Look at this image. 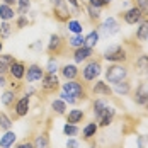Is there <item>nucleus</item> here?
Here are the masks:
<instances>
[{
    "label": "nucleus",
    "instance_id": "f257e3e1",
    "mask_svg": "<svg viewBox=\"0 0 148 148\" xmlns=\"http://www.w3.org/2000/svg\"><path fill=\"white\" fill-rule=\"evenodd\" d=\"M128 66L123 65V63H112L106 68V80L109 84H118V82H123L128 78Z\"/></svg>",
    "mask_w": 148,
    "mask_h": 148
},
{
    "label": "nucleus",
    "instance_id": "f03ea898",
    "mask_svg": "<svg viewBox=\"0 0 148 148\" xmlns=\"http://www.w3.org/2000/svg\"><path fill=\"white\" fill-rule=\"evenodd\" d=\"M102 58L111 63H124L128 60V51L121 45H111L109 48H106Z\"/></svg>",
    "mask_w": 148,
    "mask_h": 148
},
{
    "label": "nucleus",
    "instance_id": "7ed1b4c3",
    "mask_svg": "<svg viewBox=\"0 0 148 148\" xmlns=\"http://www.w3.org/2000/svg\"><path fill=\"white\" fill-rule=\"evenodd\" d=\"M101 72H102L101 60H90L89 63L84 66V70H82V77H84L85 82H92V80H95L101 75Z\"/></svg>",
    "mask_w": 148,
    "mask_h": 148
},
{
    "label": "nucleus",
    "instance_id": "20e7f679",
    "mask_svg": "<svg viewBox=\"0 0 148 148\" xmlns=\"http://www.w3.org/2000/svg\"><path fill=\"white\" fill-rule=\"evenodd\" d=\"M63 92H66L68 95H72L75 99H85L87 97V92H85V87L80 84V82H75V80H68V82H65L63 84V87H61Z\"/></svg>",
    "mask_w": 148,
    "mask_h": 148
},
{
    "label": "nucleus",
    "instance_id": "39448f33",
    "mask_svg": "<svg viewBox=\"0 0 148 148\" xmlns=\"http://www.w3.org/2000/svg\"><path fill=\"white\" fill-rule=\"evenodd\" d=\"M99 31H101V34L106 36V38L114 36V34H118L119 32V22L116 21V17H107L102 24H101Z\"/></svg>",
    "mask_w": 148,
    "mask_h": 148
},
{
    "label": "nucleus",
    "instance_id": "423d86ee",
    "mask_svg": "<svg viewBox=\"0 0 148 148\" xmlns=\"http://www.w3.org/2000/svg\"><path fill=\"white\" fill-rule=\"evenodd\" d=\"M60 87V80L58 77H56V73H48L46 72L45 77L41 78V89H43V92H55V90Z\"/></svg>",
    "mask_w": 148,
    "mask_h": 148
},
{
    "label": "nucleus",
    "instance_id": "0eeeda50",
    "mask_svg": "<svg viewBox=\"0 0 148 148\" xmlns=\"http://www.w3.org/2000/svg\"><path fill=\"white\" fill-rule=\"evenodd\" d=\"M134 72L143 80H148V55H140L134 60Z\"/></svg>",
    "mask_w": 148,
    "mask_h": 148
},
{
    "label": "nucleus",
    "instance_id": "6e6552de",
    "mask_svg": "<svg viewBox=\"0 0 148 148\" xmlns=\"http://www.w3.org/2000/svg\"><path fill=\"white\" fill-rule=\"evenodd\" d=\"M123 19H124V22H126V24L134 26V24H140L145 17H143L141 10H140L138 7H131V9H128V10L123 14Z\"/></svg>",
    "mask_w": 148,
    "mask_h": 148
},
{
    "label": "nucleus",
    "instance_id": "1a4fd4ad",
    "mask_svg": "<svg viewBox=\"0 0 148 148\" xmlns=\"http://www.w3.org/2000/svg\"><path fill=\"white\" fill-rule=\"evenodd\" d=\"M133 101L138 106H147L148 102V82H141L133 94Z\"/></svg>",
    "mask_w": 148,
    "mask_h": 148
},
{
    "label": "nucleus",
    "instance_id": "9d476101",
    "mask_svg": "<svg viewBox=\"0 0 148 148\" xmlns=\"http://www.w3.org/2000/svg\"><path fill=\"white\" fill-rule=\"evenodd\" d=\"M114 116H116V109H114V107H111V106L107 104V106H106V109H104L102 112L97 116V123H99V126H101V128H107V126L112 123Z\"/></svg>",
    "mask_w": 148,
    "mask_h": 148
},
{
    "label": "nucleus",
    "instance_id": "9b49d317",
    "mask_svg": "<svg viewBox=\"0 0 148 148\" xmlns=\"http://www.w3.org/2000/svg\"><path fill=\"white\" fill-rule=\"evenodd\" d=\"M45 77V70L39 66V65H29L27 68H26V80H27V84H34V82H38V80H41Z\"/></svg>",
    "mask_w": 148,
    "mask_h": 148
},
{
    "label": "nucleus",
    "instance_id": "f8f14e48",
    "mask_svg": "<svg viewBox=\"0 0 148 148\" xmlns=\"http://www.w3.org/2000/svg\"><path fill=\"white\" fill-rule=\"evenodd\" d=\"M92 55H94V48H90V46H80V48H75L73 49V60L75 63H82V61H85V60L92 58Z\"/></svg>",
    "mask_w": 148,
    "mask_h": 148
},
{
    "label": "nucleus",
    "instance_id": "ddd939ff",
    "mask_svg": "<svg viewBox=\"0 0 148 148\" xmlns=\"http://www.w3.org/2000/svg\"><path fill=\"white\" fill-rule=\"evenodd\" d=\"M14 111H15V116H17V118L27 116V112H29V95H24V97H21L19 101H15Z\"/></svg>",
    "mask_w": 148,
    "mask_h": 148
},
{
    "label": "nucleus",
    "instance_id": "4468645a",
    "mask_svg": "<svg viewBox=\"0 0 148 148\" xmlns=\"http://www.w3.org/2000/svg\"><path fill=\"white\" fill-rule=\"evenodd\" d=\"M9 73H10V77L15 78V80H22V78L26 77V65H24L22 61H17V60H15L14 63L9 66Z\"/></svg>",
    "mask_w": 148,
    "mask_h": 148
},
{
    "label": "nucleus",
    "instance_id": "2eb2a0df",
    "mask_svg": "<svg viewBox=\"0 0 148 148\" xmlns=\"http://www.w3.org/2000/svg\"><path fill=\"white\" fill-rule=\"evenodd\" d=\"M53 9H55V17H56L58 21H61V22H68V19H70L72 12H70V5H68L66 2L60 3V5L53 7Z\"/></svg>",
    "mask_w": 148,
    "mask_h": 148
},
{
    "label": "nucleus",
    "instance_id": "dca6fc26",
    "mask_svg": "<svg viewBox=\"0 0 148 148\" xmlns=\"http://www.w3.org/2000/svg\"><path fill=\"white\" fill-rule=\"evenodd\" d=\"M63 45H65V41L60 38L58 34H51V36H49V43H48V51H49L51 55H53V53L58 55L60 51L63 49Z\"/></svg>",
    "mask_w": 148,
    "mask_h": 148
},
{
    "label": "nucleus",
    "instance_id": "f3484780",
    "mask_svg": "<svg viewBox=\"0 0 148 148\" xmlns=\"http://www.w3.org/2000/svg\"><path fill=\"white\" fill-rule=\"evenodd\" d=\"M92 92L95 94V95H102V97H109L111 94H112V89L106 84V82H102V80H97L95 82V85L92 87Z\"/></svg>",
    "mask_w": 148,
    "mask_h": 148
},
{
    "label": "nucleus",
    "instance_id": "a211bd4d",
    "mask_svg": "<svg viewBox=\"0 0 148 148\" xmlns=\"http://www.w3.org/2000/svg\"><path fill=\"white\" fill-rule=\"evenodd\" d=\"M136 39L141 41V43H147L148 41V17H145L140 22V27L136 29Z\"/></svg>",
    "mask_w": 148,
    "mask_h": 148
},
{
    "label": "nucleus",
    "instance_id": "6ab92c4d",
    "mask_svg": "<svg viewBox=\"0 0 148 148\" xmlns=\"http://www.w3.org/2000/svg\"><path fill=\"white\" fill-rule=\"evenodd\" d=\"M77 75H78L77 65H65V66H61V77L65 80H75Z\"/></svg>",
    "mask_w": 148,
    "mask_h": 148
},
{
    "label": "nucleus",
    "instance_id": "aec40b11",
    "mask_svg": "<svg viewBox=\"0 0 148 148\" xmlns=\"http://www.w3.org/2000/svg\"><path fill=\"white\" fill-rule=\"evenodd\" d=\"M15 138H17V134L14 131H5L3 136H0V148H10L12 145L15 143Z\"/></svg>",
    "mask_w": 148,
    "mask_h": 148
},
{
    "label": "nucleus",
    "instance_id": "412c9836",
    "mask_svg": "<svg viewBox=\"0 0 148 148\" xmlns=\"http://www.w3.org/2000/svg\"><path fill=\"white\" fill-rule=\"evenodd\" d=\"M15 61L12 55H0V75H5L9 72V66Z\"/></svg>",
    "mask_w": 148,
    "mask_h": 148
},
{
    "label": "nucleus",
    "instance_id": "4be33fe9",
    "mask_svg": "<svg viewBox=\"0 0 148 148\" xmlns=\"http://www.w3.org/2000/svg\"><path fill=\"white\" fill-rule=\"evenodd\" d=\"M114 92L119 94V95H128V94L131 92V82L126 78V80H123V82L114 84Z\"/></svg>",
    "mask_w": 148,
    "mask_h": 148
},
{
    "label": "nucleus",
    "instance_id": "5701e85b",
    "mask_svg": "<svg viewBox=\"0 0 148 148\" xmlns=\"http://www.w3.org/2000/svg\"><path fill=\"white\" fill-rule=\"evenodd\" d=\"M0 101L5 107H10L15 104V90H5L2 95H0Z\"/></svg>",
    "mask_w": 148,
    "mask_h": 148
},
{
    "label": "nucleus",
    "instance_id": "b1692460",
    "mask_svg": "<svg viewBox=\"0 0 148 148\" xmlns=\"http://www.w3.org/2000/svg\"><path fill=\"white\" fill-rule=\"evenodd\" d=\"M14 15H15V12L10 5L0 3V19L2 21H10V19H14Z\"/></svg>",
    "mask_w": 148,
    "mask_h": 148
},
{
    "label": "nucleus",
    "instance_id": "393cba45",
    "mask_svg": "<svg viewBox=\"0 0 148 148\" xmlns=\"http://www.w3.org/2000/svg\"><path fill=\"white\" fill-rule=\"evenodd\" d=\"M84 111L82 109H72L70 112H68V116H66V123H72V124H77V123H80L82 119H84Z\"/></svg>",
    "mask_w": 148,
    "mask_h": 148
},
{
    "label": "nucleus",
    "instance_id": "a878e982",
    "mask_svg": "<svg viewBox=\"0 0 148 148\" xmlns=\"http://www.w3.org/2000/svg\"><path fill=\"white\" fill-rule=\"evenodd\" d=\"M97 131H99V124H97V123H89V124L84 128L82 134H84L85 140H92V138L97 134Z\"/></svg>",
    "mask_w": 148,
    "mask_h": 148
},
{
    "label": "nucleus",
    "instance_id": "bb28decb",
    "mask_svg": "<svg viewBox=\"0 0 148 148\" xmlns=\"http://www.w3.org/2000/svg\"><path fill=\"white\" fill-rule=\"evenodd\" d=\"M66 45L70 46V48H80V46L85 45V36H82V34H75L72 38H68V41H66Z\"/></svg>",
    "mask_w": 148,
    "mask_h": 148
},
{
    "label": "nucleus",
    "instance_id": "cd10ccee",
    "mask_svg": "<svg viewBox=\"0 0 148 148\" xmlns=\"http://www.w3.org/2000/svg\"><path fill=\"white\" fill-rule=\"evenodd\" d=\"M12 29H14V26H12L9 21H3V22L0 24V39H7V38L12 34Z\"/></svg>",
    "mask_w": 148,
    "mask_h": 148
},
{
    "label": "nucleus",
    "instance_id": "c85d7f7f",
    "mask_svg": "<svg viewBox=\"0 0 148 148\" xmlns=\"http://www.w3.org/2000/svg\"><path fill=\"white\" fill-rule=\"evenodd\" d=\"M34 148H49V138L46 133H41L34 140Z\"/></svg>",
    "mask_w": 148,
    "mask_h": 148
},
{
    "label": "nucleus",
    "instance_id": "c756f323",
    "mask_svg": "<svg viewBox=\"0 0 148 148\" xmlns=\"http://www.w3.org/2000/svg\"><path fill=\"white\" fill-rule=\"evenodd\" d=\"M97 43H99V31H90L89 34L85 36V46L94 48Z\"/></svg>",
    "mask_w": 148,
    "mask_h": 148
},
{
    "label": "nucleus",
    "instance_id": "7c9ffc66",
    "mask_svg": "<svg viewBox=\"0 0 148 148\" xmlns=\"http://www.w3.org/2000/svg\"><path fill=\"white\" fill-rule=\"evenodd\" d=\"M106 106H107V102H106L104 99H95V101H94V104H92V111H94L95 118L106 109Z\"/></svg>",
    "mask_w": 148,
    "mask_h": 148
},
{
    "label": "nucleus",
    "instance_id": "2f4dec72",
    "mask_svg": "<svg viewBox=\"0 0 148 148\" xmlns=\"http://www.w3.org/2000/svg\"><path fill=\"white\" fill-rule=\"evenodd\" d=\"M31 9V0H17V12L19 15H26Z\"/></svg>",
    "mask_w": 148,
    "mask_h": 148
},
{
    "label": "nucleus",
    "instance_id": "473e14b6",
    "mask_svg": "<svg viewBox=\"0 0 148 148\" xmlns=\"http://www.w3.org/2000/svg\"><path fill=\"white\" fill-rule=\"evenodd\" d=\"M51 109L56 112V114H65V111H66V106H65V102L61 101V99H55L53 102H51Z\"/></svg>",
    "mask_w": 148,
    "mask_h": 148
},
{
    "label": "nucleus",
    "instance_id": "72a5a7b5",
    "mask_svg": "<svg viewBox=\"0 0 148 148\" xmlns=\"http://www.w3.org/2000/svg\"><path fill=\"white\" fill-rule=\"evenodd\" d=\"M10 128H12V121H10V118H9L5 112H0V130L9 131Z\"/></svg>",
    "mask_w": 148,
    "mask_h": 148
},
{
    "label": "nucleus",
    "instance_id": "f704fd0d",
    "mask_svg": "<svg viewBox=\"0 0 148 148\" xmlns=\"http://www.w3.org/2000/svg\"><path fill=\"white\" fill-rule=\"evenodd\" d=\"M85 7H87V14H89L90 21H99L101 19V9H97V7H94L90 3H87Z\"/></svg>",
    "mask_w": 148,
    "mask_h": 148
},
{
    "label": "nucleus",
    "instance_id": "c9c22d12",
    "mask_svg": "<svg viewBox=\"0 0 148 148\" xmlns=\"http://www.w3.org/2000/svg\"><path fill=\"white\" fill-rule=\"evenodd\" d=\"M78 126L77 124H72V123H66L65 126H63V133L66 134V136H77L78 134Z\"/></svg>",
    "mask_w": 148,
    "mask_h": 148
},
{
    "label": "nucleus",
    "instance_id": "e433bc0d",
    "mask_svg": "<svg viewBox=\"0 0 148 148\" xmlns=\"http://www.w3.org/2000/svg\"><path fill=\"white\" fill-rule=\"evenodd\" d=\"M66 26H68V31H72L73 34H82V29L84 27H82V24L78 21H68Z\"/></svg>",
    "mask_w": 148,
    "mask_h": 148
},
{
    "label": "nucleus",
    "instance_id": "4c0bfd02",
    "mask_svg": "<svg viewBox=\"0 0 148 148\" xmlns=\"http://www.w3.org/2000/svg\"><path fill=\"white\" fill-rule=\"evenodd\" d=\"M134 7L141 10L143 17H148V0H134Z\"/></svg>",
    "mask_w": 148,
    "mask_h": 148
},
{
    "label": "nucleus",
    "instance_id": "58836bf2",
    "mask_svg": "<svg viewBox=\"0 0 148 148\" xmlns=\"http://www.w3.org/2000/svg\"><path fill=\"white\" fill-rule=\"evenodd\" d=\"M56 70H58V61H56V60L51 56V58L48 60V65H46V72H48V73H56Z\"/></svg>",
    "mask_w": 148,
    "mask_h": 148
},
{
    "label": "nucleus",
    "instance_id": "ea45409f",
    "mask_svg": "<svg viewBox=\"0 0 148 148\" xmlns=\"http://www.w3.org/2000/svg\"><path fill=\"white\" fill-rule=\"evenodd\" d=\"M27 24H29V21H27V17H26V15H19V17H17V21H15L17 29H24V27H27Z\"/></svg>",
    "mask_w": 148,
    "mask_h": 148
},
{
    "label": "nucleus",
    "instance_id": "a19ab883",
    "mask_svg": "<svg viewBox=\"0 0 148 148\" xmlns=\"http://www.w3.org/2000/svg\"><path fill=\"white\" fill-rule=\"evenodd\" d=\"M60 99H61L63 102H68V104H77L78 102V99H75V97H72V95H68V94L63 92V90H61V94H60Z\"/></svg>",
    "mask_w": 148,
    "mask_h": 148
},
{
    "label": "nucleus",
    "instance_id": "79ce46f5",
    "mask_svg": "<svg viewBox=\"0 0 148 148\" xmlns=\"http://www.w3.org/2000/svg\"><path fill=\"white\" fill-rule=\"evenodd\" d=\"M87 3L94 5V7H97V9H102V7H106V3H104L102 0H89Z\"/></svg>",
    "mask_w": 148,
    "mask_h": 148
},
{
    "label": "nucleus",
    "instance_id": "37998d69",
    "mask_svg": "<svg viewBox=\"0 0 148 148\" xmlns=\"http://www.w3.org/2000/svg\"><path fill=\"white\" fill-rule=\"evenodd\" d=\"M15 148H34V143H31V141H22V143L15 145Z\"/></svg>",
    "mask_w": 148,
    "mask_h": 148
},
{
    "label": "nucleus",
    "instance_id": "c03bdc74",
    "mask_svg": "<svg viewBox=\"0 0 148 148\" xmlns=\"http://www.w3.org/2000/svg\"><path fill=\"white\" fill-rule=\"evenodd\" d=\"M147 136H138V148H143L145 147V143H147Z\"/></svg>",
    "mask_w": 148,
    "mask_h": 148
},
{
    "label": "nucleus",
    "instance_id": "a18cd8bd",
    "mask_svg": "<svg viewBox=\"0 0 148 148\" xmlns=\"http://www.w3.org/2000/svg\"><path fill=\"white\" fill-rule=\"evenodd\" d=\"M66 148H78V141L77 140H68L66 141Z\"/></svg>",
    "mask_w": 148,
    "mask_h": 148
},
{
    "label": "nucleus",
    "instance_id": "49530a36",
    "mask_svg": "<svg viewBox=\"0 0 148 148\" xmlns=\"http://www.w3.org/2000/svg\"><path fill=\"white\" fill-rule=\"evenodd\" d=\"M7 85V78L3 75H0V87H5Z\"/></svg>",
    "mask_w": 148,
    "mask_h": 148
},
{
    "label": "nucleus",
    "instance_id": "de8ad7c7",
    "mask_svg": "<svg viewBox=\"0 0 148 148\" xmlns=\"http://www.w3.org/2000/svg\"><path fill=\"white\" fill-rule=\"evenodd\" d=\"M65 0H49V3L53 5V7H56V5H60V3H63Z\"/></svg>",
    "mask_w": 148,
    "mask_h": 148
},
{
    "label": "nucleus",
    "instance_id": "09e8293b",
    "mask_svg": "<svg viewBox=\"0 0 148 148\" xmlns=\"http://www.w3.org/2000/svg\"><path fill=\"white\" fill-rule=\"evenodd\" d=\"M3 3H7V5H14V3H17V0H3Z\"/></svg>",
    "mask_w": 148,
    "mask_h": 148
},
{
    "label": "nucleus",
    "instance_id": "8fccbe9b",
    "mask_svg": "<svg viewBox=\"0 0 148 148\" xmlns=\"http://www.w3.org/2000/svg\"><path fill=\"white\" fill-rule=\"evenodd\" d=\"M104 3H106V5H109V3H111V2H112V0H102Z\"/></svg>",
    "mask_w": 148,
    "mask_h": 148
},
{
    "label": "nucleus",
    "instance_id": "3c124183",
    "mask_svg": "<svg viewBox=\"0 0 148 148\" xmlns=\"http://www.w3.org/2000/svg\"><path fill=\"white\" fill-rule=\"evenodd\" d=\"M2 49H3V43H2V39H0V53H2Z\"/></svg>",
    "mask_w": 148,
    "mask_h": 148
},
{
    "label": "nucleus",
    "instance_id": "603ef678",
    "mask_svg": "<svg viewBox=\"0 0 148 148\" xmlns=\"http://www.w3.org/2000/svg\"><path fill=\"white\" fill-rule=\"evenodd\" d=\"M147 111H148V102H147Z\"/></svg>",
    "mask_w": 148,
    "mask_h": 148
}]
</instances>
